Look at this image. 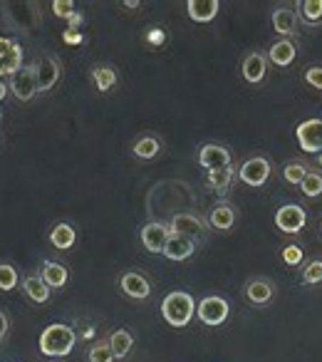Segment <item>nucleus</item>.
Instances as JSON below:
<instances>
[{"label":"nucleus","instance_id":"nucleus-1","mask_svg":"<svg viewBox=\"0 0 322 362\" xmlns=\"http://www.w3.org/2000/svg\"><path fill=\"white\" fill-rule=\"evenodd\" d=\"M77 345V335L70 325L65 322H52L45 330L40 332V340H37V347L45 357L50 360H60V357H67Z\"/></svg>","mask_w":322,"mask_h":362},{"label":"nucleus","instance_id":"nucleus-2","mask_svg":"<svg viewBox=\"0 0 322 362\" xmlns=\"http://www.w3.org/2000/svg\"><path fill=\"white\" fill-rule=\"evenodd\" d=\"M196 303L191 293L186 291H172L161 300V317L172 327H186L196 315Z\"/></svg>","mask_w":322,"mask_h":362},{"label":"nucleus","instance_id":"nucleus-3","mask_svg":"<svg viewBox=\"0 0 322 362\" xmlns=\"http://www.w3.org/2000/svg\"><path fill=\"white\" fill-rule=\"evenodd\" d=\"M169 228H172V233H179V236L193 241L196 246H198V243L208 241V223L203 221L201 216L191 214V211L177 214V216L172 218V223H169Z\"/></svg>","mask_w":322,"mask_h":362},{"label":"nucleus","instance_id":"nucleus-4","mask_svg":"<svg viewBox=\"0 0 322 362\" xmlns=\"http://www.w3.org/2000/svg\"><path fill=\"white\" fill-rule=\"evenodd\" d=\"M231 315V303L223 296H206L196 303V317L208 327H218Z\"/></svg>","mask_w":322,"mask_h":362},{"label":"nucleus","instance_id":"nucleus-5","mask_svg":"<svg viewBox=\"0 0 322 362\" xmlns=\"http://www.w3.org/2000/svg\"><path fill=\"white\" fill-rule=\"evenodd\" d=\"M270 174H273L270 159L261 154L251 156V159H246L238 166V179H241V184H246V187H251V189H258V187H263V184H268Z\"/></svg>","mask_w":322,"mask_h":362},{"label":"nucleus","instance_id":"nucleus-6","mask_svg":"<svg viewBox=\"0 0 322 362\" xmlns=\"http://www.w3.org/2000/svg\"><path fill=\"white\" fill-rule=\"evenodd\" d=\"M273 223H275L278 231L287 233V236H297L307 226V211L297 204H285L275 211Z\"/></svg>","mask_w":322,"mask_h":362},{"label":"nucleus","instance_id":"nucleus-7","mask_svg":"<svg viewBox=\"0 0 322 362\" xmlns=\"http://www.w3.org/2000/svg\"><path fill=\"white\" fill-rule=\"evenodd\" d=\"M275 283L270 278L263 276H253L246 281V288H243V296H246L248 305L253 308H268L273 300H275Z\"/></svg>","mask_w":322,"mask_h":362},{"label":"nucleus","instance_id":"nucleus-8","mask_svg":"<svg viewBox=\"0 0 322 362\" xmlns=\"http://www.w3.org/2000/svg\"><path fill=\"white\" fill-rule=\"evenodd\" d=\"M8 90L20 102H30L37 95V70L35 65H23L16 75L8 77Z\"/></svg>","mask_w":322,"mask_h":362},{"label":"nucleus","instance_id":"nucleus-9","mask_svg":"<svg viewBox=\"0 0 322 362\" xmlns=\"http://www.w3.org/2000/svg\"><path fill=\"white\" fill-rule=\"evenodd\" d=\"M297 144L305 154H320L322 151V117H310L300 122L295 129Z\"/></svg>","mask_w":322,"mask_h":362},{"label":"nucleus","instance_id":"nucleus-10","mask_svg":"<svg viewBox=\"0 0 322 362\" xmlns=\"http://www.w3.org/2000/svg\"><path fill=\"white\" fill-rule=\"evenodd\" d=\"M198 166H201V169H206V171L228 169V166H233L231 149H228L226 144H216V141H211V144H203L201 149H198Z\"/></svg>","mask_w":322,"mask_h":362},{"label":"nucleus","instance_id":"nucleus-11","mask_svg":"<svg viewBox=\"0 0 322 362\" xmlns=\"http://www.w3.org/2000/svg\"><path fill=\"white\" fill-rule=\"evenodd\" d=\"M23 67V47L13 37L0 35V77L16 75Z\"/></svg>","mask_w":322,"mask_h":362},{"label":"nucleus","instance_id":"nucleus-12","mask_svg":"<svg viewBox=\"0 0 322 362\" xmlns=\"http://www.w3.org/2000/svg\"><path fill=\"white\" fill-rule=\"evenodd\" d=\"M37 70V92H50L62 75V65L55 55H45L35 62Z\"/></svg>","mask_w":322,"mask_h":362},{"label":"nucleus","instance_id":"nucleus-13","mask_svg":"<svg viewBox=\"0 0 322 362\" xmlns=\"http://www.w3.org/2000/svg\"><path fill=\"white\" fill-rule=\"evenodd\" d=\"M169 236H172V228H169V223H144V228H141L139 238L141 243H144V248L149 253H164V246H167Z\"/></svg>","mask_w":322,"mask_h":362},{"label":"nucleus","instance_id":"nucleus-14","mask_svg":"<svg viewBox=\"0 0 322 362\" xmlns=\"http://www.w3.org/2000/svg\"><path fill=\"white\" fill-rule=\"evenodd\" d=\"M119 291L131 300H146L151 296V283L146 281V276L136 271H126L119 276Z\"/></svg>","mask_w":322,"mask_h":362},{"label":"nucleus","instance_id":"nucleus-15","mask_svg":"<svg viewBox=\"0 0 322 362\" xmlns=\"http://www.w3.org/2000/svg\"><path fill=\"white\" fill-rule=\"evenodd\" d=\"M241 72L248 85H261L268 75V55H263V52H258V50L248 52L241 62Z\"/></svg>","mask_w":322,"mask_h":362},{"label":"nucleus","instance_id":"nucleus-16","mask_svg":"<svg viewBox=\"0 0 322 362\" xmlns=\"http://www.w3.org/2000/svg\"><path fill=\"white\" fill-rule=\"evenodd\" d=\"M236 221H238V211L226 202L216 204V206H213L211 211H208V216H206L208 228H211V231H218V233L231 231V228L236 226Z\"/></svg>","mask_w":322,"mask_h":362},{"label":"nucleus","instance_id":"nucleus-17","mask_svg":"<svg viewBox=\"0 0 322 362\" xmlns=\"http://www.w3.org/2000/svg\"><path fill=\"white\" fill-rule=\"evenodd\" d=\"M295 57H297V45L292 40H287V37H280V40H275L268 47V60L278 67H290L295 62Z\"/></svg>","mask_w":322,"mask_h":362},{"label":"nucleus","instance_id":"nucleus-18","mask_svg":"<svg viewBox=\"0 0 322 362\" xmlns=\"http://www.w3.org/2000/svg\"><path fill=\"white\" fill-rule=\"evenodd\" d=\"M193 253H196V243L179 236V233H172L167 246H164V258H169V261H186Z\"/></svg>","mask_w":322,"mask_h":362},{"label":"nucleus","instance_id":"nucleus-19","mask_svg":"<svg viewBox=\"0 0 322 362\" xmlns=\"http://www.w3.org/2000/svg\"><path fill=\"white\" fill-rule=\"evenodd\" d=\"M270 21H273V30H275L278 35L287 37V40L297 35V13L290 11V8H278V11H273Z\"/></svg>","mask_w":322,"mask_h":362},{"label":"nucleus","instance_id":"nucleus-20","mask_svg":"<svg viewBox=\"0 0 322 362\" xmlns=\"http://www.w3.org/2000/svg\"><path fill=\"white\" fill-rule=\"evenodd\" d=\"M37 276L50 286V291H60V288H65L67 281H70V271H67V266H62V263H57V261H45Z\"/></svg>","mask_w":322,"mask_h":362},{"label":"nucleus","instance_id":"nucleus-21","mask_svg":"<svg viewBox=\"0 0 322 362\" xmlns=\"http://www.w3.org/2000/svg\"><path fill=\"white\" fill-rule=\"evenodd\" d=\"M218 11H221L218 0H189L186 3V13L193 23H211Z\"/></svg>","mask_w":322,"mask_h":362},{"label":"nucleus","instance_id":"nucleus-22","mask_svg":"<svg viewBox=\"0 0 322 362\" xmlns=\"http://www.w3.org/2000/svg\"><path fill=\"white\" fill-rule=\"evenodd\" d=\"M161 149H164V144H161V139L156 134H141V136H136L134 144H131V154L141 161L156 159V156L161 154Z\"/></svg>","mask_w":322,"mask_h":362},{"label":"nucleus","instance_id":"nucleus-23","mask_svg":"<svg viewBox=\"0 0 322 362\" xmlns=\"http://www.w3.org/2000/svg\"><path fill=\"white\" fill-rule=\"evenodd\" d=\"M107 342H109L114 360H124V357H129V352L134 350V335H131L126 327H117Z\"/></svg>","mask_w":322,"mask_h":362},{"label":"nucleus","instance_id":"nucleus-24","mask_svg":"<svg viewBox=\"0 0 322 362\" xmlns=\"http://www.w3.org/2000/svg\"><path fill=\"white\" fill-rule=\"evenodd\" d=\"M47 241L57 248V251H70L77 241V231L70 226V223H55L47 233Z\"/></svg>","mask_w":322,"mask_h":362},{"label":"nucleus","instance_id":"nucleus-25","mask_svg":"<svg viewBox=\"0 0 322 362\" xmlns=\"http://www.w3.org/2000/svg\"><path fill=\"white\" fill-rule=\"evenodd\" d=\"M23 293H25L28 298H30L32 303H37V305H42V303L50 300V286H47L45 281H42L40 276H28L25 281H23Z\"/></svg>","mask_w":322,"mask_h":362},{"label":"nucleus","instance_id":"nucleus-26","mask_svg":"<svg viewBox=\"0 0 322 362\" xmlns=\"http://www.w3.org/2000/svg\"><path fill=\"white\" fill-rule=\"evenodd\" d=\"M233 176H236V169H233V166H228V169H218V171H208V176H206L208 189L216 192V194H228L231 192Z\"/></svg>","mask_w":322,"mask_h":362},{"label":"nucleus","instance_id":"nucleus-27","mask_svg":"<svg viewBox=\"0 0 322 362\" xmlns=\"http://www.w3.org/2000/svg\"><path fill=\"white\" fill-rule=\"evenodd\" d=\"M297 16L307 25H320L322 23V0H302L297 3Z\"/></svg>","mask_w":322,"mask_h":362},{"label":"nucleus","instance_id":"nucleus-28","mask_svg":"<svg viewBox=\"0 0 322 362\" xmlns=\"http://www.w3.org/2000/svg\"><path fill=\"white\" fill-rule=\"evenodd\" d=\"M92 82H95V87L100 92L114 90V85H117V70H114V67H109V65L95 67V70H92Z\"/></svg>","mask_w":322,"mask_h":362},{"label":"nucleus","instance_id":"nucleus-29","mask_svg":"<svg viewBox=\"0 0 322 362\" xmlns=\"http://www.w3.org/2000/svg\"><path fill=\"white\" fill-rule=\"evenodd\" d=\"M300 189H302V197H307V199L322 197V171L320 169H310V171H307V176L302 179Z\"/></svg>","mask_w":322,"mask_h":362},{"label":"nucleus","instance_id":"nucleus-30","mask_svg":"<svg viewBox=\"0 0 322 362\" xmlns=\"http://www.w3.org/2000/svg\"><path fill=\"white\" fill-rule=\"evenodd\" d=\"M307 171H310V166H307L305 161L292 159V161H287V164L282 166V179H285L287 184H297V187H300L302 179L307 176Z\"/></svg>","mask_w":322,"mask_h":362},{"label":"nucleus","instance_id":"nucleus-31","mask_svg":"<svg viewBox=\"0 0 322 362\" xmlns=\"http://www.w3.org/2000/svg\"><path fill=\"white\" fill-rule=\"evenodd\" d=\"M317 283H322V258H312L302 268V286H317Z\"/></svg>","mask_w":322,"mask_h":362},{"label":"nucleus","instance_id":"nucleus-32","mask_svg":"<svg viewBox=\"0 0 322 362\" xmlns=\"http://www.w3.org/2000/svg\"><path fill=\"white\" fill-rule=\"evenodd\" d=\"M20 283V276H18L16 266L11 263H0V291H13V288Z\"/></svg>","mask_w":322,"mask_h":362},{"label":"nucleus","instance_id":"nucleus-33","mask_svg":"<svg viewBox=\"0 0 322 362\" xmlns=\"http://www.w3.org/2000/svg\"><path fill=\"white\" fill-rule=\"evenodd\" d=\"M87 360L90 362H114V355H112L109 342H95L87 352Z\"/></svg>","mask_w":322,"mask_h":362},{"label":"nucleus","instance_id":"nucleus-34","mask_svg":"<svg viewBox=\"0 0 322 362\" xmlns=\"http://www.w3.org/2000/svg\"><path fill=\"white\" fill-rule=\"evenodd\" d=\"M280 261L285 263V266H290V268L300 266V263H302V248L297 246V243H290V246H285L280 251Z\"/></svg>","mask_w":322,"mask_h":362},{"label":"nucleus","instance_id":"nucleus-35","mask_svg":"<svg viewBox=\"0 0 322 362\" xmlns=\"http://www.w3.org/2000/svg\"><path fill=\"white\" fill-rule=\"evenodd\" d=\"M52 13L57 18H67L70 21L75 16V0H52Z\"/></svg>","mask_w":322,"mask_h":362},{"label":"nucleus","instance_id":"nucleus-36","mask_svg":"<svg viewBox=\"0 0 322 362\" xmlns=\"http://www.w3.org/2000/svg\"><path fill=\"white\" fill-rule=\"evenodd\" d=\"M305 85H310L312 90L322 92V65L307 67V70H305Z\"/></svg>","mask_w":322,"mask_h":362},{"label":"nucleus","instance_id":"nucleus-37","mask_svg":"<svg viewBox=\"0 0 322 362\" xmlns=\"http://www.w3.org/2000/svg\"><path fill=\"white\" fill-rule=\"evenodd\" d=\"M8 335H11V317H8V313L0 310V345L8 340Z\"/></svg>","mask_w":322,"mask_h":362},{"label":"nucleus","instance_id":"nucleus-38","mask_svg":"<svg viewBox=\"0 0 322 362\" xmlns=\"http://www.w3.org/2000/svg\"><path fill=\"white\" fill-rule=\"evenodd\" d=\"M80 23H82V16L75 13V16L70 18V30H80Z\"/></svg>","mask_w":322,"mask_h":362},{"label":"nucleus","instance_id":"nucleus-39","mask_svg":"<svg viewBox=\"0 0 322 362\" xmlns=\"http://www.w3.org/2000/svg\"><path fill=\"white\" fill-rule=\"evenodd\" d=\"M6 95H8V85L3 80H0V102L6 100Z\"/></svg>","mask_w":322,"mask_h":362},{"label":"nucleus","instance_id":"nucleus-40","mask_svg":"<svg viewBox=\"0 0 322 362\" xmlns=\"http://www.w3.org/2000/svg\"><path fill=\"white\" fill-rule=\"evenodd\" d=\"M124 8H129V11H134V8H139V3L136 0H126V3H121Z\"/></svg>","mask_w":322,"mask_h":362},{"label":"nucleus","instance_id":"nucleus-41","mask_svg":"<svg viewBox=\"0 0 322 362\" xmlns=\"http://www.w3.org/2000/svg\"><path fill=\"white\" fill-rule=\"evenodd\" d=\"M317 164H320V169H322V151L317 154Z\"/></svg>","mask_w":322,"mask_h":362},{"label":"nucleus","instance_id":"nucleus-42","mask_svg":"<svg viewBox=\"0 0 322 362\" xmlns=\"http://www.w3.org/2000/svg\"><path fill=\"white\" fill-rule=\"evenodd\" d=\"M0 119H3V112H0Z\"/></svg>","mask_w":322,"mask_h":362},{"label":"nucleus","instance_id":"nucleus-43","mask_svg":"<svg viewBox=\"0 0 322 362\" xmlns=\"http://www.w3.org/2000/svg\"><path fill=\"white\" fill-rule=\"evenodd\" d=\"M320 233H322V223H320Z\"/></svg>","mask_w":322,"mask_h":362},{"label":"nucleus","instance_id":"nucleus-44","mask_svg":"<svg viewBox=\"0 0 322 362\" xmlns=\"http://www.w3.org/2000/svg\"><path fill=\"white\" fill-rule=\"evenodd\" d=\"M50 362H57V360H50Z\"/></svg>","mask_w":322,"mask_h":362}]
</instances>
